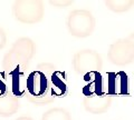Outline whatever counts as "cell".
Returning a JSON list of instances; mask_svg holds the SVG:
<instances>
[{
	"label": "cell",
	"instance_id": "obj_11",
	"mask_svg": "<svg viewBox=\"0 0 134 120\" xmlns=\"http://www.w3.org/2000/svg\"><path fill=\"white\" fill-rule=\"evenodd\" d=\"M104 5L108 10L115 14H124L134 7V1L133 0H107L104 2Z\"/></svg>",
	"mask_w": 134,
	"mask_h": 120
},
{
	"label": "cell",
	"instance_id": "obj_4",
	"mask_svg": "<svg viewBox=\"0 0 134 120\" xmlns=\"http://www.w3.org/2000/svg\"><path fill=\"white\" fill-rule=\"evenodd\" d=\"M14 18L24 24H36L44 19L45 6L40 0H19L12 5Z\"/></svg>",
	"mask_w": 134,
	"mask_h": 120
},
{
	"label": "cell",
	"instance_id": "obj_7",
	"mask_svg": "<svg viewBox=\"0 0 134 120\" xmlns=\"http://www.w3.org/2000/svg\"><path fill=\"white\" fill-rule=\"evenodd\" d=\"M113 98L110 94H91L83 99V107L92 115H103L111 108Z\"/></svg>",
	"mask_w": 134,
	"mask_h": 120
},
{
	"label": "cell",
	"instance_id": "obj_3",
	"mask_svg": "<svg viewBox=\"0 0 134 120\" xmlns=\"http://www.w3.org/2000/svg\"><path fill=\"white\" fill-rule=\"evenodd\" d=\"M69 35L75 38H87L93 35L96 27V19L87 9H75L69 12L66 20Z\"/></svg>",
	"mask_w": 134,
	"mask_h": 120
},
{
	"label": "cell",
	"instance_id": "obj_1",
	"mask_svg": "<svg viewBox=\"0 0 134 120\" xmlns=\"http://www.w3.org/2000/svg\"><path fill=\"white\" fill-rule=\"evenodd\" d=\"M36 43L29 37L17 39L2 59V68L9 73L25 70L36 55Z\"/></svg>",
	"mask_w": 134,
	"mask_h": 120
},
{
	"label": "cell",
	"instance_id": "obj_14",
	"mask_svg": "<svg viewBox=\"0 0 134 120\" xmlns=\"http://www.w3.org/2000/svg\"><path fill=\"white\" fill-rule=\"evenodd\" d=\"M49 3L56 8H67L68 6L73 5V1H49Z\"/></svg>",
	"mask_w": 134,
	"mask_h": 120
},
{
	"label": "cell",
	"instance_id": "obj_10",
	"mask_svg": "<svg viewBox=\"0 0 134 120\" xmlns=\"http://www.w3.org/2000/svg\"><path fill=\"white\" fill-rule=\"evenodd\" d=\"M67 82L66 74L62 71H54L53 74L50 76L49 81V91L50 94L55 97H64V94L67 92Z\"/></svg>",
	"mask_w": 134,
	"mask_h": 120
},
{
	"label": "cell",
	"instance_id": "obj_13",
	"mask_svg": "<svg viewBox=\"0 0 134 120\" xmlns=\"http://www.w3.org/2000/svg\"><path fill=\"white\" fill-rule=\"evenodd\" d=\"M7 45V35L3 28L0 27V50H2Z\"/></svg>",
	"mask_w": 134,
	"mask_h": 120
},
{
	"label": "cell",
	"instance_id": "obj_5",
	"mask_svg": "<svg viewBox=\"0 0 134 120\" xmlns=\"http://www.w3.org/2000/svg\"><path fill=\"white\" fill-rule=\"evenodd\" d=\"M72 64L77 74L98 72L103 67V58L93 49H83L74 55Z\"/></svg>",
	"mask_w": 134,
	"mask_h": 120
},
{
	"label": "cell",
	"instance_id": "obj_2",
	"mask_svg": "<svg viewBox=\"0 0 134 120\" xmlns=\"http://www.w3.org/2000/svg\"><path fill=\"white\" fill-rule=\"evenodd\" d=\"M54 68L55 67L52 64H40L38 65V69L29 73L26 81L29 96L35 98H54L49 91V81Z\"/></svg>",
	"mask_w": 134,
	"mask_h": 120
},
{
	"label": "cell",
	"instance_id": "obj_8",
	"mask_svg": "<svg viewBox=\"0 0 134 120\" xmlns=\"http://www.w3.org/2000/svg\"><path fill=\"white\" fill-rule=\"evenodd\" d=\"M107 94H127L129 81L127 76L124 71L117 73H108Z\"/></svg>",
	"mask_w": 134,
	"mask_h": 120
},
{
	"label": "cell",
	"instance_id": "obj_16",
	"mask_svg": "<svg viewBox=\"0 0 134 120\" xmlns=\"http://www.w3.org/2000/svg\"><path fill=\"white\" fill-rule=\"evenodd\" d=\"M127 38H129L130 40H131V41H132V43L134 45V32H132V34H130V36L127 37Z\"/></svg>",
	"mask_w": 134,
	"mask_h": 120
},
{
	"label": "cell",
	"instance_id": "obj_6",
	"mask_svg": "<svg viewBox=\"0 0 134 120\" xmlns=\"http://www.w3.org/2000/svg\"><path fill=\"white\" fill-rule=\"evenodd\" d=\"M108 61L117 67L131 65L134 61V45L129 38H121L114 41L107 50Z\"/></svg>",
	"mask_w": 134,
	"mask_h": 120
},
{
	"label": "cell",
	"instance_id": "obj_12",
	"mask_svg": "<svg viewBox=\"0 0 134 120\" xmlns=\"http://www.w3.org/2000/svg\"><path fill=\"white\" fill-rule=\"evenodd\" d=\"M40 120H73V118L65 108L54 107L45 111Z\"/></svg>",
	"mask_w": 134,
	"mask_h": 120
},
{
	"label": "cell",
	"instance_id": "obj_9",
	"mask_svg": "<svg viewBox=\"0 0 134 120\" xmlns=\"http://www.w3.org/2000/svg\"><path fill=\"white\" fill-rule=\"evenodd\" d=\"M20 109V101L15 94L6 92L0 94V117L8 118Z\"/></svg>",
	"mask_w": 134,
	"mask_h": 120
},
{
	"label": "cell",
	"instance_id": "obj_15",
	"mask_svg": "<svg viewBox=\"0 0 134 120\" xmlns=\"http://www.w3.org/2000/svg\"><path fill=\"white\" fill-rule=\"evenodd\" d=\"M16 120H35L32 117H29V116H21V117H18Z\"/></svg>",
	"mask_w": 134,
	"mask_h": 120
}]
</instances>
